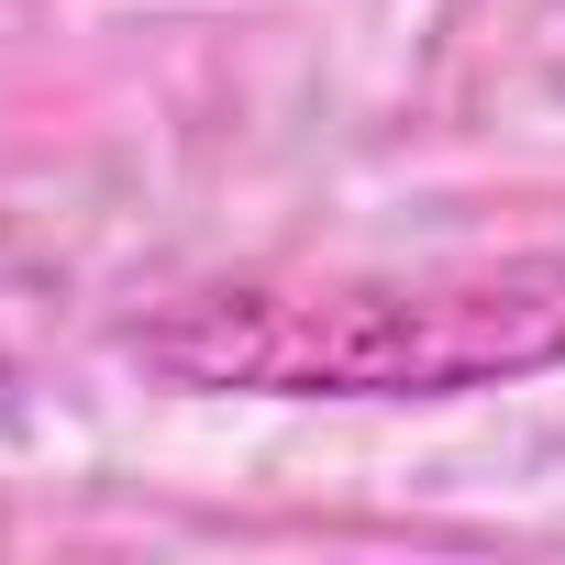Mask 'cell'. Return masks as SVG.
I'll use <instances>...</instances> for the list:
<instances>
[{"label": "cell", "mask_w": 565, "mask_h": 565, "mask_svg": "<svg viewBox=\"0 0 565 565\" xmlns=\"http://www.w3.org/2000/svg\"><path fill=\"white\" fill-rule=\"evenodd\" d=\"M554 78H565V23H554Z\"/></svg>", "instance_id": "obj_2"}, {"label": "cell", "mask_w": 565, "mask_h": 565, "mask_svg": "<svg viewBox=\"0 0 565 565\" xmlns=\"http://www.w3.org/2000/svg\"><path fill=\"white\" fill-rule=\"evenodd\" d=\"M0 388H12V377H0ZM0 411H12V399H0Z\"/></svg>", "instance_id": "obj_3"}, {"label": "cell", "mask_w": 565, "mask_h": 565, "mask_svg": "<svg viewBox=\"0 0 565 565\" xmlns=\"http://www.w3.org/2000/svg\"><path fill=\"white\" fill-rule=\"evenodd\" d=\"M134 355L178 388L244 399H455L532 366H565V266L477 277H333V289H211L167 322H134Z\"/></svg>", "instance_id": "obj_1"}]
</instances>
